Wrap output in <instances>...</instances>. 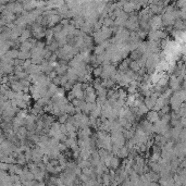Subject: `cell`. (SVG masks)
<instances>
[{
	"instance_id": "6da1fadb",
	"label": "cell",
	"mask_w": 186,
	"mask_h": 186,
	"mask_svg": "<svg viewBox=\"0 0 186 186\" xmlns=\"http://www.w3.org/2000/svg\"><path fill=\"white\" fill-rule=\"evenodd\" d=\"M183 102H184V100H183V98H182V96H181V93H180V91L174 93L173 95L171 96V98H170L171 108L173 109L174 112H178V110H180V109H181V107L183 106Z\"/></svg>"
},
{
	"instance_id": "7a4b0ae2",
	"label": "cell",
	"mask_w": 186,
	"mask_h": 186,
	"mask_svg": "<svg viewBox=\"0 0 186 186\" xmlns=\"http://www.w3.org/2000/svg\"><path fill=\"white\" fill-rule=\"evenodd\" d=\"M182 76H180V77H176V76H174L172 75L171 76V79H170V86H171V89L172 91H180V88H181V83H182Z\"/></svg>"
},
{
	"instance_id": "3957f363",
	"label": "cell",
	"mask_w": 186,
	"mask_h": 186,
	"mask_svg": "<svg viewBox=\"0 0 186 186\" xmlns=\"http://www.w3.org/2000/svg\"><path fill=\"white\" fill-rule=\"evenodd\" d=\"M157 98H155L153 96H150V97H146L145 98V104L147 106L148 109H153L156 103H157Z\"/></svg>"
},
{
	"instance_id": "277c9868",
	"label": "cell",
	"mask_w": 186,
	"mask_h": 186,
	"mask_svg": "<svg viewBox=\"0 0 186 186\" xmlns=\"http://www.w3.org/2000/svg\"><path fill=\"white\" fill-rule=\"evenodd\" d=\"M147 121H149L150 123H156L159 121V114L156 111H150L147 114Z\"/></svg>"
},
{
	"instance_id": "5b68a950",
	"label": "cell",
	"mask_w": 186,
	"mask_h": 186,
	"mask_svg": "<svg viewBox=\"0 0 186 186\" xmlns=\"http://www.w3.org/2000/svg\"><path fill=\"white\" fill-rule=\"evenodd\" d=\"M29 57H32V54H31V52H29V51H20V54H19V59H21V60H29Z\"/></svg>"
},
{
	"instance_id": "8992f818",
	"label": "cell",
	"mask_w": 186,
	"mask_h": 186,
	"mask_svg": "<svg viewBox=\"0 0 186 186\" xmlns=\"http://www.w3.org/2000/svg\"><path fill=\"white\" fill-rule=\"evenodd\" d=\"M118 155H119L121 158L127 157V155H128V148H126V147H122V148L120 149V151H119V153H118Z\"/></svg>"
},
{
	"instance_id": "52a82bcc",
	"label": "cell",
	"mask_w": 186,
	"mask_h": 186,
	"mask_svg": "<svg viewBox=\"0 0 186 186\" xmlns=\"http://www.w3.org/2000/svg\"><path fill=\"white\" fill-rule=\"evenodd\" d=\"M69 119H70L69 114L64 113V114H62V116L59 118V123H60V124H64L65 122H68V121H69Z\"/></svg>"
},
{
	"instance_id": "ba28073f",
	"label": "cell",
	"mask_w": 186,
	"mask_h": 186,
	"mask_svg": "<svg viewBox=\"0 0 186 186\" xmlns=\"http://www.w3.org/2000/svg\"><path fill=\"white\" fill-rule=\"evenodd\" d=\"M59 44L58 42H56V41H51L49 44V46H48V49L50 50V51H56L57 50V48H58Z\"/></svg>"
},
{
	"instance_id": "9c48e42d",
	"label": "cell",
	"mask_w": 186,
	"mask_h": 186,
	"mask_svg": "<svg viewBox=\"0 0 186 186\" xmlns=\"http://www.w3.org/2000/svg\"><path fill=\"white\" fill-rule=\"evenodd\" d=\"M102 68L101 66H97V68H95L94 69V71H93V73H94V75L95 76H101V74H102Z\"/></svg>"
},
{
	"instance_id": "30bf717a",
	"label": "cell",
	"mask_w": 186,
	"mask_h": 186,
	"mask_svg": "<svg viewBox=\"0 0 186 186\" xmlns=\"http://www.w3.org/2000/svg\"><path fill=\"white\" fill-rule=\"evenodd\" d=\"M23 38H25V39H31V32H29V29H24L23 31V33H22V35H21Z\"/></svg>"
},
{
	"instance_id": "8fae6325",
	"label": "cell",
	"mask_w": 186,
	"mask_h": 186,
	"mask_svg": "<svg viewBox=\"0 0 186 186\" xmlns=\"http://www.w3.org/2000/svg\"><path fill=\"white\" fill-rule=\"evenodd\" d=\"M148 186H160V185H159V184H157V183H155V182H151Z\"/></svg>"
}]
</instances>
